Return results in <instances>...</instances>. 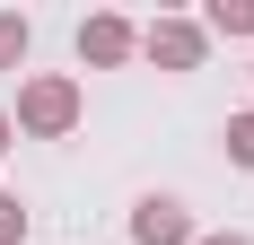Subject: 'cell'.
Listing matches in <instances>:
<instances>
[{"instance_id":"cell-9","label":"cell","mask_w":254,"mask_h":245,"mask_svg":"<svg viewBox=\"0 0 254 245\" xmlns=\"http://www.w3.org/2000/svg\"><path fill=\"white\" fill-rule=\"evenodd\" d=\"M9 149H18V122H9V114H0V158H9Z\"/></svg>"},{"instance_id":"cell-10","label":"cell","mask_w":254,"mask_h":245,"mask_svg":"<svg viewBox=\"0 0 254 245\" xmlns=\"http://www.w3.org/2000/svg\"><path fill=\"white\" fill-rule=\"evenodd\" d=\"M193 245H254V237H237V228H228V237H193Z\"/></svg>"},{"instance_id":"cell-8","label":"cell","mask_w":254,"mask_h":245,"mask_svg":"<svg viewBox=\"0 0 254 245\" xmlns=\"http://www.w3.org/2000/svg\"><path fill=\"white\" fill-rule=\"evenodd\" d=\"M26 237V210H18V193H0V245H18Z\"/></svg>"},{"instance_id":"cell-1","label":"cell","mask_w":254,"mask_h":245,"mask_svg":"<svg viewBox=\"0 0 254 245\" xmlns=\"http://www.w3.org/2000/svg\"><path fill=\"white\" fill-rule=\"evenodd\" d=\"M26 131V140H62V131H70L79 122V79H62V70H35L18 88V114H9Z\"/></svg>"},{"instance_id":"cell-4","label":"cell","mask_w":254,"mask_h":245,"mask_svg":"<svg viewBox=\"0 0 254 245\" xmlns=\"http://www.w3.org/2000/svg\"><path fill=\"white\" fill-rule=\"evenodd\" d=\"M131 245H193V210L167 193H149L140 210H131Z\"/></svg>"},{"instance_id":"cell-2","label":"cell","mask_w":254,"mask_h":245,"mask_svg":"<svg viewBox=\"0 0 254 245\" xmlns=\"http://www.w3.org/2000/svg\"><path fill=\"white\" fill-rule=\"evenodd\" d=\"M140 53H149L158 70H202V61H210V35L193 18H158L149 35H140Z\"/></svg>"},{"instance_id":"cell-6","label":"cell","mask_w":254,"mask_h":245,"mask_svg":"<svg viewBox=\"0 0 254 245\" xmlns=\"http://www.w3.org/2000/svg\"><path fill=\"white\" fill-rule=\"evenodd\" d=\"M26 44H35V26L0 9V70H18V61H26Z\"/></svg>"},{"instance_id":"cell-5","label":"cell","mask_w":254,"mask_h":245,"mask_svg":"<svg viewBox=\"0 0 254 245\" xmlns=\"http://www.w3.org/2000/svg\"><path fill=\"white\" fill-rule=\"evenodd\" d=\"M202 35H254V0H210Z\"/></svg>"},{"instance_id":"cell-3","label":"cell","mask_w":254,"mask_h":245,"mask_svg":"<svg viewBox=\"0 0 254 245\" xmlns=\"http://www.w3.org/2000/svg\"><path fill=\"white\" fill-rule=\"evenodd\" d=\"M140 53V26L114 18V9H97V18H79V61H97V70H114V61H131Z\"/></svg>"},{"instance_id":"cell-7","label":"cell","mask_w":254,"mask_h":245,"mask_svg":"<svg viewBox=\"0 0 254 245\" xmlns=\"http://www.w3.org/2000/svg\"><path fill=\"white\" fill-rule=\"evenodd\" d=\"M219 140H228L237 167H254V114H228V131H219Z\"/></svg>"}]
</instances>
